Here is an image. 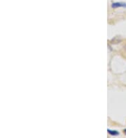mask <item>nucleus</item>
Instances as JSON below:
<instances>
[{"instance_id":"nucleus-3","label":"nucleus","mask_w":126,"mask_h":138,"mask_svg":"<svg viewBox=\"0 0 126 138\" xmlns=\"http://www.w3.org/2000/svg\"><path fill=\"white\" fill-rule=\"evenodd\" d=\"M124 133H125L126 135V129L125 130H124Z\"/></svg>"},{"instance_id":"nucleus-2","label":"nucleus","mask_w":126,"mask_h":138,"mask_svg":"<svg viewBox=\"0 0 126 138\" xmlns=\"http://www.w3.org/2000/svg\"><path fill=\"white\" fill-rule=\"evenodd\" d=\"M107 131H108V133H109L110 135H113V136H116V135H118V132L116 131V130H111L110 129H108L107 130Z\"/></svg>"},{"instance_id":"nucleus-1","label":"nucleus","mask_w":126,"mask_h":138,"mask_svg":"<svg viewBox=\"0 0 126 138\" xmlns=\"http://www.w3.org/2000/svg\"><path fill=\"white\" fill-rule=\"evenodd\" d=\"M111 7L113 9L118 8V7H126V3L123 2H115L113 3L111 5Z\"/></svg>"}]
</instances>
